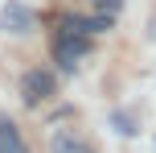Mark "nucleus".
<instances>
[{"instance_id": "obj_6", "label": "nucleus", "mask_w": 156, "mask_h": 153, "mask_svg": "<svg viewBox=\"0 0 156 153\" xmlns=\"http://www.w3.org/2000/svg\"><path fill=\"white\" fill-rule=\"evenodd\" d=\"M111 124H115V132H119V137H136V132H140V128H136V116H132V112H111Z\"/></svg>"}, {"instance_id": "obj_4", "label": "nucleus", "mask_w": 156, "mask_h": 153, "mask_svg": "<svg viewBox=\"0 0 156 153\" xmlns=\"http://www.w3.org/2000/svg\"><path fill=\"white\" fill-rule=\"evenodd\" d=\"M0 153H29L25 149V137L8 116H0Z\"/></svg>"}, {"instance_id": "obj_3", "label": "nucleus", "mask_w": 156, "mask_h": 153, "mask_svg": "<svg viewBox=\"0 0 156 153\" xmlns=\"http://www.w3.org/2000/svg\"><path fill=\"white\" fill-rule=\"evenodd\" d=\"M58 91V83H54V75L49 71H29L21 79V95H25V104H41V99H49Z\"/></svg>"}, {"instance_id": "obj_7", "label": "nucleus", "mask_w": 156, "mask_h": 153, "mask_svg": "<svg viewBox=\"0 0 156 153\" xmlns=\"http://www.w3.org/2000/svg\"><path fill=\"white\" fill-rule=\"evenodd\" d=\"M94 8H99V13H119L123 0H94Z\"/></svg>"}, {"instance_id": "obj_2", "label": "nucleus", "mask_w": 156, "mask_h": 153, "mask_svg": "<svg viewBox=\"0 0 156 153\" xmlns=\"http://www.w3.org/2000/svg\"><path fill=\"white\" fill-rule=\"evenodd\" d=\"M0 29L12 33V37H25V33L37 29V13H33L29 4H21V0H8V4L0 8Z\"/></svg>"}, {"instance_id": "obj_5", "label": "nucleus", "mask_w": 156, "mask_h": 153, "mask_svg": "<svg viewBox=\"0 0 156 153\" xmlns=\"http://www.w3.org/2000/svg\"><path fill=\"white\" fill-rule=\"evenodd\" d=\"M54 153H90V145H82L74 132H58L54 137Z\"/></svg>"}, {"instance_id": "obj_1", "label": "nucleus", "mask_w": 156, "mask_h": 153, "mask_svg": "<svg viewBox=\"0 0 156 153\" xmlns=\"http://www.w3.org/2000/svg\"><path fill=\"white\" fill-rule=\"evenodd\" d=\"M86 50H90V33H82V29H74V25H66L62 41L54 46V58H58V66H62V71H74L78 58H82Z\"/></svg>"}]
</instances>
